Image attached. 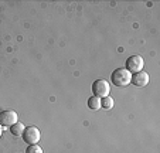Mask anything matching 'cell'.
I'll use <instances>...</instances> for the list:
<instances>
[{"label": "cell", "mask_w": 160, "mask_h": 153, "mask_svg": "<svg viewBox=\"0 0 160 153\" xmlns=\"http://www.w3.org/2000/svg\"><path fill=\"white\" fill-rule=\"evenodd\" d=\"M143 58L140 55H132L126 60V69L130 72V74H136V72H139L143 69Z\"/></svg>", "instance_id": "277c9868"}, {"label": "cell", "mask_w": 160, "mask_h": 153, "mask_svg": "<svg viewBox=\"0 0 160 153\" xmlns=\"http://www.w3.org/2000/svg\"><path fill=\"white\" fill-rule=\"evenodd\" d=\"M133 85H136V87H145V85L149 84V74L145 71H139L136 72V74L132 75V81Z\"/></svg>", "instance_id": "8992f818"}, {"label": "cell", "mask_w": 160, "mask_h": 153, "mask_svg": "<svg viewBox=\"0 0 160 153\" xmlns=\"http://www.w3.org/2000/svg\"><path fill=\"white\" fill-rule=\"evenodd\" d=\"M111 81L116 87H126L129 85V82L132 81V74L128 71L126 68H118L112 72Z\"/></svg>", "instance_id": "6da1fadb"}, {"label": "cell", "mask_w": 160, "mask_h": 153, "mask_svg": "<svg viewBox=\"0 0 160 153\" xmlns=\"http://www.w3.org/2000/svg\"><path fill=\"white\" fill-rule=\"evenodd\" d=\"M24 125L21 122H16L13 126H10V132L13 133L14 136H23V133H24Z\"/></svg>", "instance_id": "52a82bcc"}, {"label": "cell", "mask_w": 160, "mask_h": 153, "mask_svg": "<svg viewBox=\"0 0 160 153\" xmlns=\"http://www.w3.org/2000/svg\"><path fill=\"white\" fill-rule=\"evenodd\" d=\"M2 135H3V126L0 125V138H2Z\"/></svg>", "instance_id": "8fae6325"}, {"label": "cell", "mask_w": 160, "mask_h": 153, "mask_svg": "<svg viewBox=\"0 0 160 153\" xmlns=\"http://www.w3.org/2000/svg\"><path fill=\"white\" fill-rule=\"evenodd\" d=\"M26 153H42V149L38 146V145H28Z\"/></svg>", "instance_id": "30bf717a"}, {"label": "cell", "mask_w": 160, "mask_h": 153, "mask_svg": "<svg viewBox=\"0 0 160 153\" xmlns=\"http://www.w3.org/2000/svg\"><path fill=\"white\" fill-rule=\"evenodd\" d=\"M88 106H89V109H92V111L101 109V99L97 98V96H91V98L88 99Z\"/></svg>", "instance_id": "ba28073f"}, {"label": "cell", "mask_w": 160, "mask_h": 153, "mask_svg": "<svg viewBox=\"0 0 160 153\" xmlns=\"http://www.w3.org/2000/svg\"><path fill=\"white\" fill-rule=\"evenodd\" d=\"M101 108L103 109H112L113 108V99L111 96H105L101 99Z\"/></svg>", "instance_id": "9c48e42d"}, {"label": "cell", "mask_w": 160, "mask_h": 153, "mask_svg": "<svg viewBox=\"0 0 160 153\" xmlns=\"http://www.w3.org/2000/svg\"><path fill=\"white\" fill-rule=\"evenodd\" d=\"M17 119V114L14 111L0 112V125L2 126H13L16 122H18Z\"/></svg>", "instance_id": "5b68a950"}, {"label": "cell", "mask_w": 160, "mask_h": 153, "mask_svg": "<svg viewBox=\"0 0 160 153\" xmlns=\"http://www.w3.org/2000/svg\"><path fill=\"white\" fill-rule=\"evenodd\" d=\"M40 138H41V133H40L38 128H36V126H28L24 129L23 139L27 145H37L40 142Z\"/></svg>", "instance_id": "3957f363"}, {"label": "cell", "mask_w": 160, "mask_h": 153, "mask_svg": "<svg viewBox=\"0 0 160 153\" xmlns=\"http://www.w3.org/2000/svg\"><path fill=\"white\" fill-rule=\"evenodd\" d=\"M109 92H111V85H109L108 81L97 79V81L92 82V94H94V96L102 99L105 96H109Z\"/></svg>", "instance_id": "7a4b0ae2"}]
</instances>
